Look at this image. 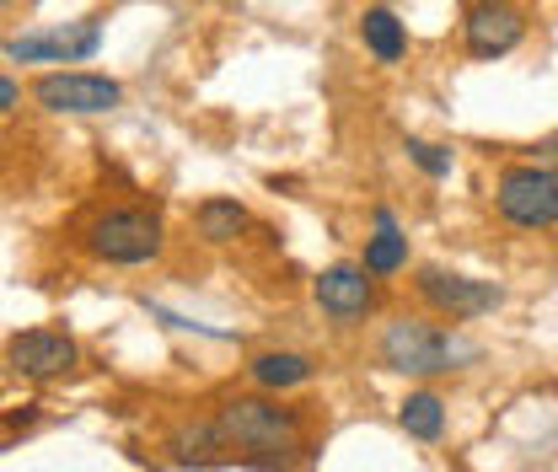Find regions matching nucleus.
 Listing matches in <instances>:
<instances>
[{
  "label": "nucleus",
  "mask_w": 558,
  "mask_h": 472,
  "mask_svg": "<svg viewBox=\"0 0 558 472\" xmlns=\"http://www.w3.org/2000/svg\"><path fill=\"white\" fill-rule=\"evenodd\" d=\"M5 5H11V0H0V11H5Z\"/></svg>",
  "instance_id": "nucleus-20"
},
{
  "label": "nucleus",
  "mask_w": 558,
  "mask_h": 472,
  "mask_svg": "<svg viewBox=\"0 0 558 472\" xmlns=\"http://www.w3.org/2000/svg\"><path fill=\"white\" fill-rule=\"evenodd\" d=\"M247 231H253V209L242 199L209 194V199L194 204V237H199L205 247H231V242H242Z\"/></svg>",
  "instance_id": "nucleus-15"
},
{
  "label": "nucleus",
  "mask_w": 558,
  "mask_h": 472,
  "mask_svg": "<svg viewBox=\"0 0 558 472\" xmlns=\"http://www.w3.org/2000/svg\"><path fill=\"white\" fill-rule=\"evenodd\" d=\"M354 33H360V49L376 65H403L409 60V22L392 5H365L360 22H354Z\"/></svg>",
  "instance_id": "nucleus-14"
},
{
  "label": "nucleus",
  "mask_w": 558,
  "mask_h": 472,
  "mask_svg": "<svg viewBox=\"0 0 558 472\" xmlns=\"http://www.w3.org/2000/svg\"><path fill=\"white\" fill-rule=\"evenodd\" d=\"M215 413V429L226 440V462L253 472H290L312 457V413L269 392H226Z\"/></svg>",
  "instance_id": "nucleus-1"
},
{
  "label": "nucleus",
  "mask_w": 558,
  "mask_h": 472,
  "mask_svg": "<svg viewBox=\"0 0 558 472\" xmlns=\"http://www.w3.org/2000/svg\"><path fill=\"white\" fill-rule=\"evenodd\" d=\"M16 102H22V86H16L11 75H0V113H11Z\"/></svg>",
  "instance_id": "nucleus-18"
},
{
  "label": "nucleus",
  "mask_w": 558,
  "mask_h": 472,
  "mask_svg": "<svg viewBox=\"0 0 558 472\" xmlns=\"http://www.w3.org/2000/svg\"><path fill=\"white\" fill-rule=\"evenodd\" d=\"M5 365L22 382H60L81 365V343L65 328H27V334L5 338Z\"/></svg>",
  "instance_id": "nucleus-10"
},
{
  "label": "nucleus",
  "mask_w": 558,
  "mask_h": 472,
  "mask_svg": "<svg viewBox=\"0 0 558 472\" xmlns=\"http://www.w3.org/2000/svg\"><path fill=\"white\" fill-rule=\"evenodd\" d=\"M494 209L515 231H554L558 226V172L543 161H510L494 178Z\"/></svg>",
  "instance_id": "nucleus-6"
},
{
  "label": "nucleus",
  "mask_w": 558,
  "mask_h": 472,
  "mask_svg": "<svg viewBox=\"0 0 558 472\" xmlns=\"http://www.w3.org/2000/svg\"><path fill=\"white\" fill-rule=\"evenodd\" d=\"M312 306L323 312V323H333L339 334L365 328L376 312H381V285L360 264H328V269L312 279Z\"/></svg>",
  "instance_id": "nucleus-8"
},
{
  "label": "nucleus",
  "mask_w": 558,
  "mask_h": 472,
  "mask_svg": "<svg viewBox=\"0 0 558 472\" xmlns=\"http://www.w3.org/2000/svg\"><path fill=\"white\" fill-rule=\"evenodd\" d=\"M414 295L424 301L429 317L462 328V323H478L488 312L505 306V290L494 279H473L462 269H446V264H418L414 269Z\"/></svg>",
  "instance_id": "nucleus-4"
},
{
  "label": "nucleus",
  "mask_w": 558,
  "mask_h": 472,
  "mask_svg": "<svg viewBox=\"0 0 558 472\" xmlns=\"http://www.w3.org/2000/svg\"><path fill=\"white\" fill-rule=\"evenodd\" d=\"M247 382H253V392L284 398V392H301L317 382V360L306 349H258V354H247Z\"/></svg>",
  "instance_id": "nucleus-13"
},
{
  "label": "nucleus",
  "mask_w": 558,
  "mask_h": 472,
  "mask_svg": "<svg viewBox=\"0 0 558 472\" xmlns=\"http://www.w3.org/2000/svg\"><path fill=\"white\" fill-rule=\"evenodd\" d=\"M537 161H543V167H554L558 172V130L548 140H543V145H537Z\"/></svg>",
  "instance_id": "nucleus-19"
},
{
  "label": "nucleus",
  "mask_w": 558,
  "mask_h": 472,
  "mask_svg": "<svg viewBox=\"0 0 558 472\" xmlns=\"http://www.w3.org/2000/svg\"><path fill=\"white\" fill-rule=\"evenodd\" d=\"M403 156L414 161L424 178H451V167H457V156H451V145H440V140H424V135H403Z\"/></svg>",
  "instance_id": "nucleus-17"
},
{
  "label": "nucleus",
  "mask_w": 558,
  "mask_h": 472,
  "mask_svg": "<svg viewBox=\"0 0 558 472\" xmlns=\"http://www.w3.org/2000/svg\"><path fill=\"white\" fill-rule=\"evenodd\" d=\"M354 264L371 274L376 285H387V279H398V274L409 269V231H403V220H398L392 204H371V237H365V247H360Z\"/></svg>",
  "instance_id": "nucleus-11"
},
{
  "label": "nucleus",
  "mask_w": 558,
  "mask_h": 472,
  "mask_svg": "<svg viewBox=\"0 0 558 472\" xmlns=\"http://www.w3.org/2000/svg\"><path fill=\"white\" fill-rule=\"evenodd\" d=\"M161 446H167V457H172L178 468H226V440H220L209 408H194V413L172 419Z\"/></svg>",
  "instance_id": "nucleus-12"
},
{
  "label": "nucleus",
  "mask_w": 558,
  "mask_h": 472,
  "mask_svg": "<svg viewBox=\"0 0 558 472\" xmlns=\"http://www.w3.org/2000/svg\"><path fill=\"white\" fill-rule=\"evenodd\" d=\"M102 55V16H75L54 27H27L0 38L5 65H86Z\"/></svg>",
  "instance_id": "nucleus-5"
},
{
  "label": "nucleus",
  "mask_w": 558,
  "mask_h": 472,
  "mask_svg": "<svg viewBox=\"0 0 558 472\" xmlns=\"http://www.w3.org/2000/svg\"><path fill=\"white\" fill-rule=\"evenodd\" d=\"M33 102L44 113H70V119H97L124 108V81L102 70H44L33 81Z\"/></svg>",
  "instance_id": "nucleus-7"
},
{
  "label": "nucleus",
  "mask_w": 558,
  "mask_h": 472,
  "mask_svg": "<svg viewBox=\"0 0 558 472\" xmlns=\"http://www.w3.org/2000/svg\"><path fill=\"white\" fill-rule=\"evenodd\" d=\"M81 247L102 269H150L167 258V215L156 204H108L86 220Z\"/></svg>",
  "instance_id": "nucleus-3"
},
{
  "label": "nucleus",
  "mask_w": 558,
  "mask_h": 472,
  "mask_svg": "<svg viewBox=\"0 0 558 472\" xmlns=\"http://www.w3.org/2000/svg\"><path fill=\"white\" fill-rule=\"evenodd\" d=\"M478 360H484L478 338L440 323V317H424V312H398L376 334V365L392 371V376H409V382L457 376V371H468Z\"/></svg>",
  "instance_id": "nucleus-2"
},
{
  "label": "nucleus",
  "mask_w": 558,
  "mask_h": 472,
  "mask_svg": "<svg viewBox=\"0 0 558 472\" xmlns=\"http://www.w3.org/2000/svg\"><path fill=\"white\" fill-rule=\"evenodd\" d=\"M526 38V11L515 0H473L462 11V49L468 60H505Z\"/></svg>",
  "instance_id": "nucleus-9"
},
{
  "label": "nucleus",
  "mask_w": 558,
  "mask_h": 472,
  "mask_svg": "<svg viewBox=\"0 0 558 472\" xmlns=\"http://www.w3.org/2000/svg\"><path fill=\"white\" fill-rule=\"evenodd\" d=\"M398 429H403L409 440L435 446V440L446 435V398H440L435 387H409L403 403H398Z\"/></svg>",
  "instance_id": "nucleus-16"
}]
</instances>
